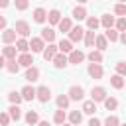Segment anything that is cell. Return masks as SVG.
I'll return each mask as SVG.
<instances>
[{
    "label": "cell",
    "mask_w": 126,
    "mask_h": 126,
    "mask_svg": "<svg viewBox=\"0 0 126 126\" xmlns=\"http://www.w3.org/2000/svg\"><path fill=\"white\" fill-rule=\"evenodd\" d=\"M16 49H18L20 53H28V49H30V41H28L26 37L16 39Z\"/></svg>",
    "instance_id": "obj_24"
},
{
    "label": "cell",
    "mask_w": 126,
    "mask_h": 126,
    "mask_svg": "<svg viewBox=\"0 0 126 126\" xmlns=\"http://www.w3.org/2000/svg\"><path fill=\"white\" fill-rule=\"evenodd\" d=\"M83 112H85V114H94V112H96V102L85 100V102H83Z\"/></svg>",
    "instance_id": "obj_29"
},
{
    "label": "cell",
    "mask_w": 126,
    "mask_h": 126,
    "mask_svg": "<svg viewBox=\"0 0 126 126\" xmlns=\"http://www.w3.org/2000/svg\"><path fill=\"white\" fill-rule=\"evenodd\" d=\"M118 35H120V33H118V32L114 30V28L106 30V33H104V37H106L108 41H112V43H114V41H118Z\"/></svg>",
    "instance_id": "obj_37"
},
{
    "label": "cell",
    "mask_w": 126,
    "mask_h": 126,
    "mask_svg": "<svg viewBox=\"0 0 126 126\" xmlns=\"http://www.w3.org/2000/svg\"><path fill=\"white\" fill-rule=\"evenodd\" d=\"M24 118H26V122H28L30 126H33V124H37V122H39V116H37V112H35V110H28Z\"/></svg>",
    "instance_id": "obj_28"
},
{
    "label": "cell",
    "mask_w": 126,
    "mask_h": 126,
    "mask_svg": "<svg viewBox=\"0 0 126 126\" xmlns=\"http://www.w3.org/2000/svg\"><path fill=\"white\" fill-rule=\"evenodd\" d=\"M14 32H16L18 35H22V37H28L32 30H30V24H28L26 20H18L16 26H14Z\"/></svg>",
    "instance_id": "obj_2"
},
{
    "label": "cell",
    "mask_w": 126,
    "mask_h": 126,
    "mask_svg": "<svg viewBox=\"0 0 126 126\" xmlns=\"http://www.w3.org/2000/svg\"><path fill=\"white\" fill-rule=\"evenodd\" d=\"M98 26H100V20H96L94 16H87V28H89V30H93V32H94Z\"/></svg>",
    "instance_id": "obj_34"
},
{
    "label": "cell",
    "mask_w": 126,
    "mask_h": 126,
    "mask_svg": "<svg viewBox=\"0 0 126 126\" xmlns=\"http://www.w3.org/2000/svg\"><path fill=\"white\" fill-rule=\"evenodd\" d=\"M83 37H85V30H83L81 26H73L71 32H69V41H71V43H77V41H81Z\"/></svg>",
    "instance_id": "obj_4"
},
{
    "label": "cell",
    "mask_w": 126,
    "mask_h": 126,
    "mask_svg": "<svg viewBox=\"0 0 126 126\" xmlns=\"http://www.w3.org/2000/svg\"><path fill=\"white\" fill-rule=\"evenodd\" d=\"M67 61H69L71 65H79V63H83V61H85V53H83V51H79V49H73V51L67 55Z\"/></svg>",
    "instance_id": "obj_7"
},
{
    "label": "cell",
    "mask_w": 126,
    "mask_h": 126,
    "mask_svg": "<svg viewBox=\"0 0 126 126\" xmlns=\"http://www.w3.org/2000/svg\"><path fill=\"white\" fill-rule=\"evenodd\" d=\"M114 16H110V14H102V18H100V24H102V28H106V30H110V28H114Z\"/></svg>",
    "instance_id": "obj_23"
},
{
    "label": "cell",
    "mask_w": 126,
    "mask_h": 126,
    "mask_svg": "<svg viewBox=\"0 0 126 126\" xmlns=\"http://www.w3.org/2000/svg\"><path fill=\"white\" fill-rule=\"evenodd\" d=\"M57 28H59V32H71V28H73L71 18H61L59 24H57Z\"/></svg>",
    "instance_id": "obj_26"
},
{
    "label": "cell",
    "mask_w": 126,
    "mask_h": 126,
    "mask_svg": "<svg viewBox=\"0 0 126 126\" xmlns=\"http://www.w3.org/2000/svg\"><path fill=\"white\" fill-rule=\"evenodd\" d=\"M116 75H126V61H118L116 63Z\"/></svg>",
    "instance_id": "obj_43"
},
{
    "label": "cell",
    "mask_w": 126,
    "mask_h": 126,
    "mask_svg": "<svg viewBox=\"0 0 126 126\" xmlns=\"http://www.w3.org/2000/svg\"><path fill=\"white\" fill-rule=\"evenodd\" d=\"M118 41H122V43L126 45V32H122V33L118 35Z\"/></svg>",
    "instance_id": "obj_47"
},
{
    "label": "cell",
    "mask_w": 126,
    "mask_h": 126,
    "mask_svg": "<svg viewBox=\"0 0 126 126\" xmlns=\"http://www.w3.org/2000/svg\"><path fill=\"white\" fill-rule=\"evenodd\" d=\"M35 98H37L39 102H49V98H51V89L45 87V85L37 87V89H35Z\"/></svg>",
    "instance_id": "obj_1"
},
{
    "label": "cell",
    "mask_w": 126,
    "mask_h": 126,
    "mask_svg": "<svg viewBox=\"0 0 126 126\" xmlns=\"http://www.w3.org/2000/svg\"><path fill=\"white\" fill-rule=\"evenodd\" d=\"M59 126H71V124H67V122H63V124H59Z\"/></svg>",
    "instance_id": "obj_53"
},
{
    "label": "cell",
    "mask_w": 126,
    "mask_h": 126,
    "mask_svg": "<svg viewBox=\"0 0 126 126\" xmlns=\"http://www.w3.org/2000/svg\"><path fill=\"white\" fill-rule=\"evenodd\" d=\"M16 61L20 63V67H26V69H28V67H32V63H33V57H32L30 53H22V55H20Z\"/></svg>",
    "instance_id": "obj_17"
},
{
    "label": "cell",
    "mask_w": 126,
    "mask_h": 126,
    "mask_svg": "<svg viewBox=\"0 0 126 126\" xmlns=\"http://www.w3.org/2000/svg\"><path fill=\"white\" fill-rule=\"evenodd\" d=\"M6 69H8L10 73H18V71H20V63H18L16 59H6Z\"/></svg>",
    "instance_id": "obj_33"
},
{
    "label": "cell",
    "mask_w": 126,
    "mask_h": 126,
    "mask_svg": "<svg viewBox=\"0 0 126 126\" xmlns=\"http://www.w3.org/2000/svg\"><path fill=\"white\" fill-rule=\"evenodd\" d=\"M59 53V49H57V45L55 43H47L45 45V49L41 51V55H43V59L45 61H53V57Z\"/></svg>",
    "instance_id": "obj_5"
},
{
    "label": "cell",
    "mask_w": 126,
    "mask_h": 126,
    "mask_svg": "<svg viewBox=\"0 0 126 126\" xmlns=\"http://www.w3.org/2000/svg\"><path fill=\"white\" fill-rule=\"evenodd\" d=\"M16 35H18V33H16L14 30H4V32H2V41H4L6 45H12V43L16 41Z\"/></svg>",
    "instance_id": "obj_13"
},
{
    "label": "cell",
    "mask_w": 126,
    "mask_h": 126,
    "mask_svg": "<svg viewBox=\"0 0 126 126\" xmlns=\"http://www.w3.org/2000/svg\"><path fill=\"white\" fill-rule=\"evenodd\" d=\"M120 126H126V124H120Z\"/></svg>",
    "instance_id": "obj_55"
},
{
    "label": "cell",
    "mask_w": 126,
    "mask_h": 126,
    "mask_svg": "<svg viewBox=\"0 0 126 126\" xmlns=\"http://www.w3.org/2000/svg\"><path fill=\"white\" fill-rule=\"evenodd\" d=\"M53 65H55V69H65V67L69 65L67 55H65V53H57V55L53 57Z\"/></svg>",
    "instance_id": "obj_10"
},
{
    "label": "cell",
    "mask_w": 126,
    "mask_h": 126,
    "mask_svg": "<svg viewBox=\"0 0 126 126\" xmlns=\"http://www.w3.org/2000/svg\"><path fill=\"white\" fill-rule=\"evenodd\" d=\"M73 18L75 20H87V10H85V6H75L73 8Z\"/></svg>",
    "instance_id": "obj_22"
},
{
    "label": "cell",
    "mask_w": 126,
    "mask_h": 126,
    "mask_svg": "<svg viewBox=\"0 0 126 126\" xmlns=\"http://www.w3.org/2000/svg\"><path fill=\"white\" fill-rule=\"evenodd\" d=\"M110 85H112L114 89H122V87H124V79H122L120 75H112V77H110Z\"/></svg>",
    "instance_id": "obj_35"
},
{
    "label": "cell",
    "mask_w": 126,
    "mask_h": 126,
    "mask_svg": "<svg viewBox=\"0 0 126 126\" xmlns=\"http://www.w3.org/2000/svg\"><path fill=\"white\" fill-rule=\"evenodd\" d=\"M45 20H47V12H45L43 8H35V10H33V22L43 24Z\"/></svg>",
    "instance_id": "obj_20"
},
{
    "label": "cell",
    "mask_w": 126,
    "mask_h": 126,
    "mask_svg": "<svg viewBox=\"0 0 126 126\" xmlns=\"http://www.w3.org/2000/svg\"><path fill=\"white\" fill-rule=\"evenodd\" d=\"M37 126H49V122H47V120H39V122H37Z\"/></svg>",
    "instance_id": "obj_50"
},
{
    "label": "cell",
    "mask_w": 126,
    "mask_h": 126,
    "mask_svg": "<svg viewBox=\"0 0 126 126\" xmlns=\"http://www.w3.org/2000/svg\"><path fill=\"white\" fill-rule=\"evenodd\" d=\"M77 2H79V4H87L89 0H77Z\"/></svg>",
    "instance_id": "obj_51"
},
{
    "label": "cell",
    "mask_w": 126,
    "mask_h": 126,
    "mask_svg": "<svg viewBox=\"0 0 126 126\" xmlns=\"http://www.w3.org/2000/svg\"><path fill=\"white\" fill-rule=\"evenodd\" d=\"M39 79V69L37 67H28L26 69V81H30V83H33V81H37Z\"/></svg>",
    "instance_id": "obj_14"
},
{
    "label": "cell",
    "mask_w": 126,
    "mask_h": 126,
    "mask_svg": "<svg viewBox=\"0 0 126 126\" xmlns=\"http://www.w3.org/2000/svg\"><path fill=\"white\" fill-rule=\"evenodd\" d=\"M55 102H57V108H63V110H65V108L69 106V102H71V100H69V96H67V94H59V96L55 98Z\"/></svg>",
    "instance_id": "obj_31"
},
{
    "label": "cell",
    "mask_w": 126,
    "mask_h": 126,
    "mask_svg": "<svg viewBox=\"0 0 126 126\" xmlns=\"http://www.w3.org/2000/svg\"><path fill=\"white\" fill-rule=\"evenodd\" d=\"M59 20H61V12H59L57 8H53V10H49V12H47V22H49L51 26H57V24H59Z\"/></svg>",
    "instance_id": "obj_12"
},
{
    "label": "cell",
    "mask_w": 126,
    "mask_h": 126,
    "mask_svg": "<svg viewBox=\"0 0 126 126\" xmlns=\"http://www.w3.org/2000/svg\"><path fill=\"white\" fill-rule=\"evenodd\" d=\"M10 6V0H0V8H8Z\"/></svg>",
    "instance_id": "obj_49"
},
{
    "label": "cell",
    "mask_w": 126,
    "mask_h": 126,
    "mask_svg": "<svg viewBox=\"0 0 126 126\" xmlns=\"http://www.w3.org/2000/svg\"><path fill=\"white\" fill-rule=\"evenodd\" d=\"M16 45H6V47H2V55H4V59H16Z\"/></svg>",
    "instance_id": "obj_25"
},
{
    "label": "cell",
    "mask_w": 126,
    "mask_h": 126,
    "mask_svg": "<svg viewBox=\"0 0 126 126\" xmlns=\"http://www.w3.org/2000/svg\"><path fill=\"white\" fill-rule=\"evenodd\" d=\"M114 30H116L118 33L126 32V18H118V20L114 22Z\"/></svg>",
    "instance_id": "obj_39"
},
{
    "label": "cell",
    "mask_w": 126,
    "mask_h": 126,
    "mask_svg": "<svg viewBox=\"0 0 126 126\" xmlns=\"http://www.w3.org/2000/svg\"><path fill=\"white\" fill-rule=\"evenodd\" d=\"M124 87H126V79H124Z\"/></svg>",
    "instance_id": "obj_54"
},
{
    "label": "cell",
    "mask_w": 126,
    "mask_h": 126,
    "mask_svg": "<svg viewBox=\"0 0 126 126\" xmlns=\"http://www.w3.org/2000/svg\"><path fill=\"white\" fill-rule=\"evenodd\" d=\"M104 126H120V120H118V116H116V114H110V116H106V120H104Z\"/></svg>",
    "instance_id": "obj_40"
},
{
    "label": "cell",
    "mask_w": 126,
    "mask_h": 126,
    "mask_svg": "<svg viewBox=\"0 0 126 126\" xmlns=\"http://www.w3.org/2000/svg\"><path fill=\"white\" fill-rule=\"evenodd\" d=\"M87 71H89V75H91L93 79H100V77L104 75V69H102L100 63H91V65L87 67Z\"/></svg>",
    "instance_id": "obj_8"
},
{
    "label": "cell",
    "mask_w": 126,
    "mask_h": 126,
    "mask_svg": "<svg viewBox=\"0 0 126 126\" xmlns=\"http://www.w3.org/2000/svg\"><path fill=\"white\" fill-rule=\"evenodd\" d=\"M0 30H2V32L6 30V18H4V16H0Z\"/></svg>",
    "instance_id": "obj_46"
},
{
    "label": "cell",
    "mask_w": 126,
    "mask_h": 126,
    "mask_svg": "<svg viewBox=\"0 0 126 126\" xmlns=\"http://www.w3.org/2000/svg\"><path fill=\"white\" fill-rule=\"evenodd\" d=\"M8 116H10V120H20L22 118V108L18 106V104H12L10 108H8Z\"/></svg>",
    "instance_id": "obj_18"
},
{
    "label": "cell",
    "mask_w": 126,
    "mask_h": 126,
    "mask_svg": "<svg viewBox=\"0 0 126 126\" xmlns=\"http://www.w3.org/2000/svg\"><path fill=\"white\" fill-rule=\"evenodd\" d=\"M39 37H41L43 41H47V43H53V41H55V30H53V28H43Z\"/></svg>",
    "instance_id": "obj_11"
},
{
    "label": "cell",
    "mask_w": 126,
    "mask_h": 126,
    "mask_svg": "<svg viewBox=\"0 0 126 126\" xmlns=\"http://www.w3.org/2000/svg\"><path fill=\"white\" fill-rule=\"evenodd\" d=\"M8 98H10V102H12V104H18V106H20V102L24 100V98H22V94H20V93H16V91H10V93H8Z\"/></svg>",
    "instance_id": "obj_36"
},
{
    "label": "cell",
    "mask_w": 126,
    "mask_h": 126,
    "mask_svg": "<svg viewBox=\"0 0 126 126\" xmlns=\"http://www.w3.org/2000/svg\"><path fill=\"white\" fill-rule=\"evenodd\" d=\"M114 14L120 18H126V4H116L114 6Z\"/></svg>",
    "instance_id": "obj_41"
},
{
    "label": "cell",
    "mask_w": 126,
    "mask_h": 126,
    "mask_svg": "<svg viewBox=\"0 0 126 126\" xmlns=\"http://www.w3.org/2000/svg\"><path fill=\"white\" fill-rule=\"evenodd\" d=\"M106 98V89L104 87H93L91 91V100L93 102H104Z\"/></svg>",
    "instance_id": "obj_3"
},
{
    "label": "cell",
    "mask_w": 126,
    "mask_h": 126,
    "mask_svg": "<svg viewBox=\"0 0 126 126\" xmlns=\"http://www.w3.org/2000/svg\"><path fill=\"white\" fill-rule=\"evenodd\" d=\"M6 67V59H4V55L0 53V69H4Z\"/></svg>",
    "instance_id": "obj_48"
},
{
    "label": "cell",
    "mask_w": 126,
    "mask_h": 126,
    "mask_svg": "<svg viewBox=\"0 0 126 126\" xmlns=\"http://www.w3.org/2000/svg\"><path fill=\"white\" fill-rule=\"evenodd\" d=\"M65 120H67L65 110H63V108H57V110H55V114H53V122H55V124H63Z\"/></svg>",
    "instance_id": "obj_30"
},
{
    "label": "cell",
    "mask_w": 126,
    "mask_h": 126,
    "mask_svg": "<svg viewBox=\"0 0 126 126\" xmlns=\"http://www.w3.org/2000/svg\"><path fill=\"white\" fill-rule=\"evenodd\" d=\"M67 96H69V100H83V96H85V91H83V87H79V85H73V87L69 89Z\"/></svg>",
    "instance_id": "obj_6"
},
{
    "label": "cell",
    "mask_w": 126,
    "mask_h": 126,
    "mask_svg": "<svg viewBox=\"0 0 126 126\" xmlns=\"http://www.w3.org/2000/svg\"><path fill=\"white\" fill-rule=\"evenodd\" d=\"M94 45H96V51L102 53V51L108 47V39H106L104 35H96V37H94Z\"/></svg>",
    "instance_id": "obj_21"
},
{
    "label": "cell",
    "mask_w": 126,
    "mask_h": 126,
    "mask_svg": "<svg viewBox=\"0 0 126 126\" xmlns=\"http://www.w3.org/2000/svg\"><path fill=\"white\" fill-rule=\"evenodd\" d=\"M94 37H96V35H94L93 30H85V37H83V41H85L87 47H93V45H94Z\"/></svg>",
    "instance_id": "obj_27"
},
{
    "label": "cell",
    "mask_w": 126,
    "mask_h": 126,
    "mask_svg": "<svg viewBox=\"0 0 126 126\" xmlns=\"http://www.w3.org/2000/svg\"><path fill=\"white\" fill-rule=\"evenodd\" d=\"M67 118H69V124H71V126H79L81 120H83V114H81L79 110H71Z\"/></svg>",
    "instance_id": "obj_19"
},
{
    "label": "cell",
    "mask_w": 126,
    "mask_h": 126,
    "mask_svg": "<svg viewBox=\"0 0 126 126\" xmlns=\"http://www.w3.org/2000/svg\"><path fill=\"white\" fill-rule=\"evenodd\" d=\"M89 126H102V124H100L98 118H91V120H89Z\"/></svg>",
    "instance_id": "obj_45"
},
{
    "label": "cell",
    "mask_w": 126,
    "mask_h": 126,
    "mask_svg": "<svg viewBox=\"0 0 126 126\" xmlns=\"http://www.w3.org/2000/svg\"><path fill=\"white\" fill-rule=\"evenodd\" d=\"M20 94H22L24 100H33V98H35V89L30 87V85H26V87L20 91Z\"/></svg>",
    "instance_id": "obj_15"
},
{
    "label": "cell",
    "mask_w": 126,
    "mask_h": 126,
    "mask_svg": "<svg viewBox=\"0 0 126 126\" xmlns=\"http://www.w3.org/2000/svg\"><path fill=\"white\" fill-rule=\"evenodd\" d=\"M30 49H32V53H41V51L45 49V41H43L41 37H32Z\"/></svg>",
    "instance_id": "obj_9"
},
{
    "label": "cell",
    "mask_w": 126,
    "mask_h": 126,
    "mask_svg": "<svg viewBox=\"0 0 126 126\" xmlns=\"http://www.w3.org/2000/svg\"><path fill=\"white\" fill-rule=\"evenodd\" d=\"M118 4H126V0H118Z\"/></svg>",
    "instance_id": "obj_52"
},
{
    "label": "cell",
    "mask_w": 126,
    "mask_h": 126,
    "mask_svg": "<svg viewBox=\"0 0 126 126\" xmlns=\"http://www.w3.org/2000/svg\"><path fill=\"white\" fill-rule=\"evenodd\" d=\"M89 61H91V63H102V53L93 49V51L89 53Z\"/></svg>",
    "instance_id": "obj_38"
},
{
    "label": "cell",
    "mask_w": 126,
    "mask_h": 126,
    "mask_svg": "<svg viewBox=\"0 0 126 126\" xmlns=\"http://www.w3.org/2000/svg\"><path fill=\"white\" fill-rule=\"evenodd\" d=\"M14 6H16V10H20V12H24V10H28V6H30V2H28V0H14Z\"/></svg>",
    "instance_id": "obj_42"
},
{
    "label": "cell",
    "mask_w": 126,
    "mask_h": 126,
    "mask_svg": "<svg viewBox=\"0 0 126 126\" xmlns=\"http://www.w3.org/2000/svg\"><path fill=\"white\" fill-rule=\"evenodd\" d=\"M104 108H106V110H116V108H118V100H116L114 96H106V98H104Z\"/></svg>",
    "instance_id": "obj_32"
},
{
    "label": "cell",
    "mask_w": 126,
    "mask_h": 126,
    "mask_svg": "<svg viewBox=\"0 0 126 126\" xmlns=\"http://www.w3.org/2000/svg\"><path fill=\"white\" fill-rule=\"evenodd\" d=\"M10 124V116L8 112H0V126H8Z\"/></svg>",
    "instance_id": "obj_44"
},
{
    "label": "cell",
    "mask_w": 126,
    "mask_h": 126,
    "mask_svg": "<svg viewBox=\"0 0 126 126\" xmlns=\"http://www.w3.org/2000/svg\"><path fill=\"white\" fill-rule=\"evenodd\" d=\"M57 49H59V53H71L73 51V43L69 41V39H61L59 43H57Z\"/></svg>",
    "instance_id": "obj_16"
}]
</instances>
